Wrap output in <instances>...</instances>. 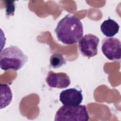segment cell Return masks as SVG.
I'll return each mask as SVG.
<instances>
[{"instance_id":"1","label":"cell","mask_w":121,"mask_h":121,"mask_svg":"<svg viewBox=\"0 0 121 121\" xmlns=\"http://www.w3.org/2000/svg\"><path fill=\"white\" fill-rule=\"evenodd\" d=\"M54 32L58 40L67 45L78 42L84 33L81 21L70 14L66 15L59 21Z\"/></svg>"},{"instance_id":"2","label":"cell","mask_w":121,"mask_h":121,"mask_svg":"<svg viewBox=\"0 0 121 121\" xmlns=\"http://www.w3.org/2000/svg\"><path fill=\"white\" fill-rule=\"evenodd\" d=\"M27 59V56L17 46H10L1 51L0 67L4 70H18L24 66Z\"/></svg>"},{"instance_id":"3","label":"cell","mask_w":121,"mask_h":121,"mask_svg":"<svg viewBox=\"0 0 121 121\" xmlns=\"http://www.w3.org/2000/svg\"><path fill=\"white\" fill-rule=\"evenodd\" d=\"M89 115L86 105L77 106L64 105L60 107L56 113L54 121H87Z\"/></svg>"},{"instance_id":"4","label":"cell","mask_w":121,"mask_h":121,"mask_svg":"<svg viewBox=\"0 0 121 121\" xmlns=\"http://www.w3.org/2000/svg\"><path fill=\"white\" fill-rule=\"evenodd\" d=\"M99 38L95 35L88 34L83 36L78 42V49L81 54L91 58L97 54Z\"/></svg>"},{"instance_id":"5","label":"cell","mask_w":121,"mask_h":121,"mask_svg":"<svg viewBox=\"0 0 121 121\" xmlns=\"http://www.w3.org/2000/svg\"><path fill=\"white\" fill-rule=\"evenodd\" d=\"M102 51L109 60H118L121 59V43L115 37L104 38L102 42Z\"/></svg>"},{"instance_id":"6","label":"cell","mask_w":121,"mask_h":121,"mask_svg":"<svg viewBox=\"0 0 121 121\" xmlns=\"http://www.w3.org/2000/svg\"><path fill=\"white\" fill-rule=\"evenodd\" d=\"M63 105L69 106H77L83 100L82 91L75 88H69L62 91L59 96Z\"/></svg>"},{"instance_id":"7","label":"cell","mask_w":121,"mask_h":121,"mask_svg":"<svg viewBox=\"0 0 121 121\" xmlns=\"http://www.w3.org/2000/svg\"><path fill=\"white\" fill-rule=\"evenodd\" d=\"M46 82L49 86L60 89L66 88L70 84V78L66 73H55L52 71L48 72Z\"/></svg>"},{"instance_id":"8","label":"cell","mask_w":121,"mask_h":121,"mask_svg":"<svg viewBox=\"0 0 121 121\" xmlns=\"http://www.w3.org/2000/svg\"><path fill=\"white\" fill-rule=\"evenodd\" d=\"M119 28V24L110 18L104 20L100 26L102 33L108 37H112L118 33Z\"/></svg>"},{"instance_id":"9","label":"cell","mask_w":121,"mask_h":121,"mask_svg":"<svg viewBox=\"0 0 121 121\" xmlns=\"http://www.w3.org/2000/svg\"><path fill=\"white\" fill-rule=\"evenodd\" d=\"M1 88V104L0 109L8 106L12 101V93L9 85L0 84Z\"/></svg>"},{"instance_id":"10","label":"cell","mask_w":121,"mask_h":121,"mask_svg":"<svg viewBox=\"0 0 121 121\" xmlns=\"http://www.w3.org/2000/svg\"><path fill=\"white\" fill-rule=\"evenodd\" d=\"M50 66L53 69L59 68L66 64V60L60 53L52 54L50 59Z\"/></svg>"},{"instance_id":"11","label":"cell","mask_w":121,"mask_h":121,"mask_svg":"<svg viewBox=\"0 0 121 121\" xmlns=\"http://www.w3.org/2000/svg\"><path fill=\"white\" fill-rule=\"evenodd\" d=\"M15 10V7L13 4H6V15L9 16L13 15Z\"/></svg>"}]
</instances>
